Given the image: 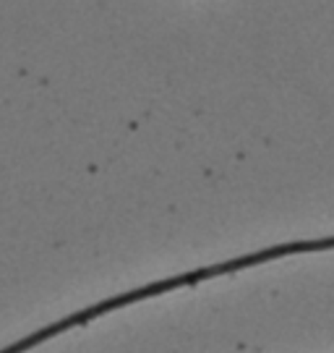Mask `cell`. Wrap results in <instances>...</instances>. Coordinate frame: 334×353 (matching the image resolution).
Returning <instances> with one entry per match:
<instances>
[{
    "instance_id": "cell-1",
    "label": "cell",
    "mask_w": 334,
    "mask_h": 353,
    "mask_svg": "<svg viewBox=\"0 0 334 353\" xmlns=\"http://www.w3.org/2000/svg\"><path fill=\"white\" fill-rule=\"evenodd\" d=\"M326 249H334V236H326V239H309V241H295V243H280V246H272V249H264V252L256 254H246V256H238V259H227V262H220V265L211 267H201V270H194V272H186V275H175V278L167 280H157L152 285H144V288H136L131 293H123V296H115L110 301H102L97 306H92L87 312H79L71 319H65L61 325H55V330H68L76 327V325H84L94 316H102L105 312H112V309H121V306H128V303L144 301V299H152V296H162L167 290L183 288V285H196L201 280H211L220 278V275H230V272H240L246 267H259L264 262H274V259H282V256H290V254H309V252H326Z\"/></svg>"
}]
</instances>
